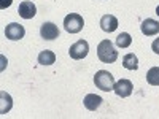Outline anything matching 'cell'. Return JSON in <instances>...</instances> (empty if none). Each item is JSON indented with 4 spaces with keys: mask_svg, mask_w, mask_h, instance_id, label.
I'll return each mask as SVG.
<instances>
[{
    "mask_svg": "<svg viewBox=\"0 0 159 119\" xmlns=\"http://www.w3.org/2000/svg\"><path fill=\"white\" fill-rule=\"evenodd\" d=\"M97 57L103 64H113L118 59V51L110 40H102L97 46Z\"/></svg>",
    "mask_w": 159,
    "mask_h": 119,
    "instance_id": "1",
    "label": "cell"
},
{
    "mask_svg": "<svg viewBox=\"0 0 159 119\" xmlns=\"http://www.w3.org/2000/svg\"><path fill=\"white\" fill-rule=\"evenodd\" d=\"M94 84L97 89H100L103 92H110L115 87V78L107 70H99L94 76Z\"/></svg>",
    "mask_w": 159,
    "mask_h": 119,
    "instance_id": "2",
    "label": "cell"
},
{
    "mask_svg": "<svg viewBox=\"0 0 159 119\" xmlns=\"http://www.w3.org/2000/svg\"><path fill=\"white\" fill-rule=\"evenodd\" d=\"M84 25V21H83V16L76 15V13H70L64 18V29L67 30L69 33H78L81 32Z\"/></svg>",
    "mask_w": 159,
    "mask_h": 119,
    "instance_id": "3",
    "label": "cell"
},
{
    "mask_svg": "<svg viewBox=\"0 0 159 119\" xmlns=\"http://www.w3.org/2000/svg\"><path fill=\"white\" fill-rule=\"evenodd\" d=\"M88 52H89V45L86 40H78L76 43H73L69 49V54L72 59L75 60H81L88 56Z\"/></svg>",
    "mask_w": 159,
    "mask_h": 119,
    "instance_id": "4",
    "label": "cell"
},
{
    "mask_svg": "<svg viewBox=\"0 0 159 119\" xmlns=\"http://www.w3.org/2000/svg\"><path fill=\"white\" fill-rule=\"evenodd\" d=\"M24 33H25L24 27H22L21 24H18V22L8 24L7 29H5V37H7L8 40H13V42H18V40H21V38L24 37Z\"/></svg>",
    "mask_w": 159,
    "mask_h": 119,
    "instance_id": "5",
    "label": "cell"
},
{
    "mask_svg": "<svg viewBox=\"0 0 159 119\" xmlns=\"http://www.w3.org/2000/svg\"><path fill=\"white\" fill-rule=\"evenodd\" d=\"M113 90H115V94H116L118 97H123V99H124V97H129V95L132 94L134 86H132V83L129 81V79H119V81L115 83Z\"/></svg>",
    "mask_w": 159,
    "mask_h": 119,
    "instance_id": "6",
    "label": "cell"
},
{
    "mask_svg": "<svg viewBox=\"0 0 159 119\" xmlns=\"http://www.w3.org/2000/svg\"><path fill=\"white\" fill-rule=\"evenodd\" d=\"M40 35L45 40H56L59 37V29L52 22H43L42 27H40Z\"/></svg>",
    "mask_w": 159,
    "mask_h": 119,
    "instance_id": "7",
    "label": "cell"
},
{
    "mask_svg": "<svg viewBox=\"0 0 159 119\" xmlns=\"http://www.w3.org/2000/svg\"><path fill=\"white\" fill-rule=\"evenodd\" d=\"M18 13H19V16L24 18V19H32L37 15V7H35V3L29 2V0H24V2L19 3Z\"/></svg>",
    "mask_w": 159,
    "mask_h": 119,
    "instance_id": "8",
    "label": "cell"
},
{
    "mask_svg": "<svg viewBox=\"0 0 159 119\" xmlns=\"http://www.w3.org/2000/svg\"><path fill=\"white\" fill-rule=\"evenodd\" d=\"M100 27L103 32H115L118 29V19L113 15H105L100 18Z\"/></svg>",
    "mask_w": 159,
    "mask_h": 119,
    "instance_id": "9",
    "label": "cell"
},
{
    "mask_svg": "<svg viewBox=\"0 0 159 119\" xmlns=\"http://www.w3.org/2000/svg\"><path fill=\"white\" fill-rule=\"evenodd\" d=\"M142 29V33L147 35V37H153L159 32V22L154 21V19H145L140 25Z\"/></svg>",
    "mask_w": 159,
    "mask_h": 119,
    "instance_id": "10",
    "label": "cell"
},
{
    "mask_svg": "<svg viewBox=\"0 0 159 119\" xmlns=\"http://www.w3.org/2000/svg\"><path fill=\"white\" fill-rule=\"evenodd\" d=\"M84 103V107L89 110V111H96L99 107H100V103H102V97L96 95V94H88L83 100Z\"/></svg>",
    "mask_w": 159,
    "mask_h": 119,
    "instance_id": "11",
    "label": "cell"
},
{
    "mask_svg": "<svg viewBox=\"0 0 159 119\" xmlns=\"http://www.w3.org/2000/svg\"><path fill=\"white\" fill-rule=\"evenodd\" d=\"M56 62V54L49 49H45L38 54V64L40 65H51Z\"/></svg>",
    "mask_w": 159,
    "mask_h": 119,
    "instance_id": "12",
    "label": "cell"
},
{
    "mask_svg": "<svg viewBox=\"0 0 159 119\" xmlns=\"http://www.w3.org/2000/svg\"><path fill=\"white\" fill-rule=\"evenodd\" d=\"M123 67L126 70H137L139 68V59H137V56L132 54V52L126 54L123 57Z\"/></svg>",
    "mask_w": 159,
    "mask_h": 119,
    "instance_id": "13",
    "label": "cell"
},
{
    "mask_svg": "<svg viewBox=\"0 0 159 119\" xmlns=\"http://www.w3.org/2000/svg\"><path fill=\"white\" fill-rule=\"evenodd\" d=\"M147 81L151 86H159V67H151L147 72Z\"/></svg>",
    "mask_w": 159,
    "mask_h": 119,
    "instance_id": "14",
    "label": "cell"
},
{
    "mask_svg": "<svg viewBox=\"0 0 159 119\" xmlns=\"http://www.w3.org/2000/svg\"><path fill=\"white\" fill-rule=\"evenodd\" d=\"M132 43V37L127 32H123L116 37V46L118 48H129Z\"/></svg>",
    "mask_w": 159,
    "mask_h": 119,
    "instance_id": "15",
    "label": "cell"
},
{
    "mask_svg": "<svg viewBox=\"0 0 159 119\" xmlns=\"http://www.w3.org/2000/svg\"><path fill=\"white\" fill-rule=\"evenodd\" d=\"M151 49H153V52L159 54V38H156L154 42H153V45H151Z\"/></svg>",
    "mask_w": 159,
    "mask_h": 119,
    "instance_id": "16",
    "label": "cell"
},
{
    "mask_svg": "<svg viewBox=\"0 0 159 119\" xmlns=\"http://www.w3.org/2000/svg\"><path fill=\"white\" fill-rule=\"evenodd\" d=\"M11 2H13V0H2V2H0V8H2V10L8 8L11 5Z\"/></svg>",
    "mask_w": 159,
    "mask_h": 119,
    "instance_id": "17",
    "label": "cell"
},
{
    "mask_svg": "<svg viewBox=\"0 0 159 119\" xmlns=\"http://www.w3.org/2000/svg\"><path fill=\"white\" fill-rule=\"evenodd\" d=\"M156 15L159 16V5H157V8H156Z\"/></svg>",
    "mask_w": 159,
    "mask_h": 119,
    "instance_id": "18",
    "label": "cell"
}]
</instances>
